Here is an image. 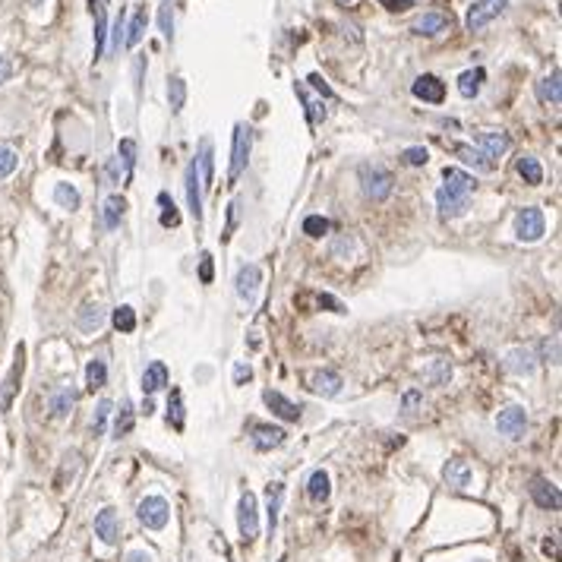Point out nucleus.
I'll return each instance as SVG.
<instances>
[{"instance_id":"nucleus-8","label":"nucleus","mask_w":562,"mask_h":562,"mask_svg":"<svg viewBox=\"0 0 562 562\" xmlns=\"http://www.w3.org/2000/svg\"><path fill=\"white\" fill-rule=\"evenodd\" d=\"M468 203H471L468 193H458V190H448V187L436 190V209H439L442 218H461L468 212Z\"/></svg>"},{"instance_id":"nucleus-28","label":"nucleus","mask_w":562,"mask_h":562,"mask_svg":"<svg viewBox=\"0 0 562 562\" xmlns=\"http://www.w3.org/2000/svg\"><path fill=\"white\" fill-rule=\"evenodd\" d=\"M483 79H487V73H483L481 66H474V70H465V73L458 76V92H461L465 98H477V95H481Z\"/></svg>"},{"instance_id":"nucleus-29","label":"nucleus","mask_w":562,"mask_h":562,"mask_svg":"<svg viewBox=\"0 0 562 562\" xmlns=\"http://www.w3.org/2000/svg\"><path fill=\"white\" fill-rule=\"evenodd\" d=\"M146 23H149V16H146V7H139L136 13H133V19H130V25L123 29V44L127 48H136L139 41H142V35H146Z\"/></svg>"},{"instance_id":"nucleus-35","label":"nucleus","mask_w":562,"mask_h":562,"mask_svg":"<svg viewBox=\"0 0 562 562\" xmlns=\"http://www.w3.org/2000/svg\"><path fill=\"white\" fill-rule=\"evenodd\" d=\"M76 322H79L82 332H95V329L105 322V310H101L98 303H86L79 310V319H76Z\"/></svg>"},{"instance_id":"nucleus-54","label":"nucleus","mask_w":562,"mask_h":562,"mask_svg":"<svg viewBox=\"0 0 562 562\" xmlns=\"http://www.w3.org/2000/svg\"><path fill=\"white\" fill-rule=\"evenodd\" d=\"M540 350H544L546 363H559V342H556V338H546V342L540 344Z\"/></svg>"},{"instance_id":"nucleus-7","label":"nucleus","mask_w":562,"mask_h":562,"mask_svg":"<svg viewBox=\"0 0 562 562\" xmlns=\"http://www.w3.org/2000/svg\"><path fill=\"white\" fill-rule=\"evenodd\" d=\"M505 7H509V0H477V3L468 10L465 25L471 29V32H481V29H487V25L493 23Z\"/></svg>"},{"instance_id":"nucleus-15","label":"nucleus","mask_w":562,"mask_h":562,"mask_svg":"<svg viewBox=\"0 0 562 562\" xmlns=\"http://www.w3.org/2000/svg\"><path fill=\"white\" fill-rule=\"evenodd\" d=\"M342 385H344V379L335 373V370H316V373L310 376V389L316 392V395H322V398L342 395Z\"/></svg>"},{"instance_id":"nucleus-24","label":"nucleus","mask_w":562,"mask_h":562,"mask_svg":"<svg viewBox=\"0 0 562 562\" xmlns=\"http://www.w3.org/2000/svg\"><path fill=\"white\" fill-rule=\"evenodd\" d=\"M164 385H168V367H164L162 360L149 363L146 373H142V395H155V392L164 389Z\"/></svg>"},{"instance_id":"nucleus-17","label":"nucleus","mask_w":562,"mask_h":562,"mask_svg":"<svg viewBox=\"0 0 562 562\" xmlns=\"http://www.w3.org/2000/svg\"><path fill=\"white\" fill-rule=\"evenodd\" d=\"M95 537L101 544H117L120 537V524H117V512L114 509H101L95 515Z\"/></svg>"},{"instance_id":"nucleus-31","label":"nucleus","mask_w":562,"mask_h":562,"mask_svg":"<svg viewBox=\"0 0 562 562\" xmlns=\"http://www.w3.org/2000/svg\"><path fill=\"white\" fill-rule=\"evenodd\" d=\"M123 212H127V199H123V196H111V199L105 203V228L107 231L120 228Z\"/></svg>"},{"instance_id":"nucleus-13","label":"nucleus","mask_w":562,"mask_h":562,"mask_svg":"<svg viewBox=\"0 0 562 562\" xmlns=\"http://www.w3.org/2000/svg\"><path fill=\"white\" fill-rule=\"evenodd\" d=\"M509 146H512V139L505 136L502 130H483V133H477V149H481L489 162H493V158H502L505 152H509Z\"/></svg>"},{"instance_id":"nucleus-46","label":"nucleus","mask_w":562,"mask_h":562,"mask_svg":"<svg viewBox=\"0 0 562 562\" xmlns=\"http://www.w3.org/2000/svg\"><path fill=\"white\" fill-rule=\"evenodd\" d=\"M16 164H19L16 152H13L10 146H0V180H7L10 174L16 171Z\"/></svg>"},{"instance_id":"nucleus-36","label":"nucleus","mask_w":562,"mask_h":562,"mask_svg":"<svg viewBox=\"0 0 562 562\" xmlns=\"http://www.w3.org/2000/svg\"><path fill=\"white\" fill-rule=\"evenodd\" d=\"M133 424H136V417H133V405H130V401H123L120 411H117V417H114V439L130 436V433H133Z\"/></svg>"},{"instance_id":"nucleus-20","label":"nucleus","mask_w":562,"mask_h":562,"mask_svg":"<svg viewBox=\"0 0 562 562\" xmlns=\"http://www.w3.org/2000/svg\"><path fill=\"white\" fill-rule=\"evenodd\" d=\"M92 19H95V60L105 54V38H107V10L105 0H89Z\"/></svg>"},{"instance_id":"nucleus-55","label":"nucleus","mask_w":562,"mask_h":562,"mask_svg":"<svg viewBox=\"0 0 562 562\" xmlns=\"http://www.w3.org/2000/svg\"><path fill=\"white\" fill-rule=\"evenodd\" d=\"M307 82H313V89H316L319 95H326V98H335V92L329 89L326 82H322V76H319V73H313V76H310V79H307Z\"/></svg>"},{"instance_id":"nucleus-62","label":"nucleus","mask_w":562,"mask_h":562,"mask_svg":"<svg viewBox=\"0 0 562 562\" xmlns=\"http://www.w3.org/2000/svg\"><path fill=\"white\" fill-rule=\"evenodd\" d=\"M338 7H357V0H335Z\"/></svg>"},{"instance_id":"nucleus-57","label":"nucleus","mask_w":562,"mask_h":562,"mask_svg":"<svg viewBox=\"0 0 562 562\" xmlns=\"http://www.w3.org/2000/svg\"><path fill=\"white\" fill-rule=\"evenodd\" d=\"M127 562H155V559H152V553H146V550H130V553H127Z\"/></svg>"},{"instance_id":"nucleus-30","label":"nucleus","mask_w":562,"mask_h":562,"mask_svg":"<svg viewBox=\"0 0 562 562\" xmlns=\"http://www.w3.org/2000/svg\"><path fill=\"white\" fill-rule=\"evenodd\" d=\"M329 474L319 468V471H313L310 474V481H307V493H310V499L313 502H326L329 496H332V487H329Z\"/></svg>"},{"instance_id":"nucleus-60","label":"nucleus","mask_w":562,"mask_h":562,"mask_svg":"<svg viewBox=\"0 0 562 562\" xmlns=\"http://www.w3.org/2000/svg\"><path fill=\"white\" fill-rule=\"evenodd\" d=\"M250 376H253V370H250V367L237 363V370H234V379H237V383H244V379H250Z\"/></svg>"},{"instance_id":"nucleus-27","label":"nucleus","mask_w":562,"mask_h":562,"mask_svg":"<svg viewBox=\"0 0 562 562\" xmlns=\"http://www.w3.org/2000/svg\"><path fill=\"white\" fill-rule=\"evenodd\" d=\"M559 79H562V73H559V70H553V73L546 76V79L537 82L540 101H546V105H559V101H562V86H559Z\"/></svg>"},{"instance_id":"nucleus-23","label":"nucleus","mask_w":562,"mask_h":562,"mask_svg":"<svg viewBox=\"0 0 562 562\" xmlns=\"http://www.w3.org/2000/svg\"><path fill=\"white\" fill-rule=\"evenodd\" d=\"M285 502V483H269L266 487V515H269V534H275L278 528V512Z\"/></svg>"},{"instance_id":"nucleus-21","label":"nucleus","mask_w":562,"mask_h":562,"mask_svg":"<svg viewBox=\"0 0 562 562\" xmlns=\"http://www.w3.org/2000/svg\"><path fill=\"white\" fill-rule=\"evenodd\" d=\"M442 477H446V483L452 489H468V483H471V468H468V461H461V458H452V461L442 468Z\"/></svg>"},{"instance_id":"nucleus-9","label":"nucleus","mask_w":562,"mask_h":562,"mask_svg":"<svg viewBox=\"0 0 562 562\" xmlns=\"http://www.w3.org/2000/svg\"><path fill=\"white\" fill-rule=\"evenodd\" d=\"M183 187H187L190 215L196 218V225H203V190H199V171H196V158L187 164V171H183Z\"/></svg>"},{"instance_id":"nucleus-52","label":"nucleus","mask_w":562,"mask_h":562,"mask_svg":"<svg viewBox=\"0 0 562 562\" xmlns=\"http://www.w3.org/2000/svg\"><path fill=\"white\" fill-rule=\"evenodd\" d=\"M237 221H240V203H237V199H234V203L228 205V228H225V234H221V240H225V244H228V240H231V234H234Z\"/></svg>"},{"instance_id":"nucleus-16","label":"nucleus","mask_w":562,"mask_h":562,"mask_svg":"<svg viewBox=\"0 0 562 562\" xmlns=\"http://www.w3.org/2000/svg\"><path fill=\"white\" fill-rule=\"evenodd\" d=\"M234 285H237V297H244L246 303L256 297V291H259V285H262V272H259V266H244V269L237 272V278H234Z\"/></svg>"},{"instance_id":"nucleus-42","label":"nucleus","mask_w":562,"mask_h":562,"mask_svg":"<svg viewBox=\"0 0 562 562\" xmlns=\"http://www.w3.org/2000/svg\"><path fill=\"white\" fill-rule=\"evenodd\" d=\"M86 383H89V389H101V385L107 383V367H105V360H92L89 367H86Z\"/></svg>"},{"instance_id":"nucleus-2","label":"nucleus","mask_w":562,"mask_h":562,"mask_svg":"<svg viewBox=\"0 0 562 562\" xmlns=\"http://www.w3.org/2000/svg\"><path fill=\"white\" fill-rule=\"evenodd\" d=\"M250 146H253V133L246 123H237L234 127V142H231V168H228V180L237 183V177L244 174L246 162H250Z\"/></svg>"},{"instance_id":"nucleus-37","label":"nucleus","mask_w":562,"mask_h":562,"mask_svg":"<svg viewBox=\"0 0 562 562\" xmlns=\"http://www.w3.org/2000/svg\"><path fill=\"white\" fill-rule=\"evenodd\" d=\"M54 203H58L60 209H70V212H73V209H79V203H82L79 190H76L73 183H58V187H54Z\"/></svg>"},{"instance_id":"nucleus-18","label":"nucleus","mask_w":562,"mask_h":562,"mask_svg":"<svg viewBox=\"0 0 562 562\" xmlns=\"http://www.w3.org/2000/svg\"><path fill=\"white\" fill-rule=\"evenodd\" d=\"M288 433L281 426H269V424H256L253 426V446L259 448V452H269V448H278L285 442Z\"/></svg>"},{"instance_id":"nucleus-4","label":"nucleus","mask_w":562,"mask_h":562,"mask_svg":"<svg viewBox=\"0 0 562 562\" xmlns=\"http://www.w3.org/2000/svg\"><path fill=\"white\" fill-rule=\"evenodd\" d=\"M237 528H240V537L246 544L259 537V509H256V496L253 493H244L240 496V505H237Z\"/></svg>"},{"instance_id":"nucleus-26","label":"nucleus","mask_w":562,"mask_h":562,"mask_svg":"<svg viewBox=\"0 0 562 562\" xmlns=\"http://www.w3.org/2000/svg\"><path fill=\"white\" fill-rule=\"evenodd\" d=\"M442 180H446L442 187L458 190V193H468V196H471L474 187H477V180H474L471 174H465L461 168H446V171H442Z\"/></svg>"},{"instance_id":"nucleus-59","label":"nucleus","mask_w":562,"mask_h":562,"mask_svg":"<svg viewBox=\"0 0 562 562\" xmlns=\"http://www.w3.org/2000/svg\"><path fill=\"white\" fill-rule=\"evenodd\" d=\"M123 13H120V19H117V25H114V41H111V48H120L123 44Z\"/></svg>"},{"instance_id":"nucleus-56","label":"nucleus","mask_w":562,"mask_h":562,"mask_svg":"<svg viewBox=\"0 0 562 562\" xmlns=\"http://www.w3.org/2000/svg\"><path fill=\"white\" fill-rule=\"evenodd\" d=\"M319 307H329L332 313H344V307L338 301H335L332 294H319Z\"/></svg>"},{"instance_id":"nucleus-58","label":"nucleus","mask_w":562,"mask_h":562,"mask_svg":"<svg viewBox=\"0 0 562 562\" xmlns=\"http://www.w3.org/2000/svg\"><path fill=\"white\" fill-rule=\"evenodd\" d=\"M385 10H407L411 7V0H379Z\"/></svg>"},{"instance_id":"nucleus-43","label":"nucleus","mask_w":562,"mask_h":562,"mask_svg":"<svg viewBox=\"0 0 562 562\" xmlns=\"http://www.w3.org/2000/svg\"><path fill=\"white\" fill-rule=\"evenodd\" d=\"M168 420L174 424V430H183V395H180V389H174L168 398Z\"/></svg>"},{"instance_id":"nucleus-50","label":"nucleus","mask_w":562,"mask_h":562,"mask_svg":"<svg viewBox=\"0 0 562 562\" xmlns=\"http://www.w3.org/2000/svg\"><path fill=\"white\" fill-rule=\"evenodd\" d=\"M405 162L411 164V168H424V164L430 162V152H426L424 146H411V149H405Z\"/></svg>"},{"instance_id":"nucleus-33","label":"nucleus","mask_w":562,"mask_h":562,"mask_svg":"<svg viewBox=\"0 0 562 562\" xmlns=\"http://www.w3.org/2000/svg\"><path fill=\"white\" fill-rule=\"evenodd\" d=\"M455 152H458V158H461V162L471 164V168H477V171H483V174L493 171V162H489V158L483 155L481 149H474V146H458Z\"/></svg>"},{"instance_id":"nucleus-5","label":"nucleus","mask_w":562,"mask_h":562,"mask_svg":"<svg viewBox=\"0 0 562 562\" xmlns=\"http://www.w3.org/2000/svg\"><path fill=\"white\" fill-rule=\"evenodd\" d=\"M496 430L502 433L505 439H512V442L522 439L524 430H528V414H524V407H518V405L502 407V411H499V417H496Z\"/></svg>"},{"instance_id":"nucleus-45","label":"nucleus","mask_w":562,"mask_h":562,"mask_svg":"<svg viewBox=\"0 0 562 562\" xmlns=\"http://www.w3.org/2000/svg\"><path fill=\"white\" fill-rule=\"evenodd\" d=\"M114 326H117V332H133L136 329V313H133V307H117L114 310Z\"/></svg>"},{"instance_id":"nucleus-22","label":"nucleus","mask_w":562,"mask_h":562,"mask_svg":"<svg viewBox=\"0 0 562 562\" xmlns=\"http://www.w3.org/2000/svg\"><path fill=\"white\" fill-rule=\"evenodd\" d=\"M212 139H203L199 142V158H196V171H199V183L203 187H212L215 177V162H212Z\"/></svg>"},{"instance_id":"nucleus-61","label":"nucleus","mask_w":562,"mask_h":562,"mask_svg":"<svg viewBox=\"0 0 562 562\" xmlns=\"http://www.w3.org/2000/svg\"><path fill=\"white\" fill-rule=\"evenodd\" d=\"M7 79H10V60L0 54V86H3Z\"/></svg>"},{"instance_id":"nucleus-19","label":"nucleus","mask_w":562,"mask_h":562,"mask_svg":"<svg viewBox=\"0 0 562 562\" xmlns=\"http://www.w3.org/2000/svg\"><path fill=\"white\" fill-rule=\"evenodd\" d=\"M531 496H534V502H537L540 509H559V502H562L559 489L546 481V477H534V481H531Z\"/></svg>"},{"instance_id":"nucleus-40","label":"nucleus","mask_w":562,"mask_h":562,"mask_svg":"<svg viewBox=\"0 0 562 562\" xmlns=\"http://www.w3.org/2000/svg\"><path fill=\"white\" fill-rule=\"evenodd\" d=\"M168 101H171L174 114H180V111H183V101H187V82L180 79V76H174L171 86H168Z\"/></svg>"},{"instance_id":"nucleus-14","label":"nucleus","mask_w":562,"mask_h":562,"mask_svg":"<svg viewBox=\"0 0 562 562\" xmlns=\"http://www.w3.org/2000/svg\"><path fill=\"white\" fill-rule=\"evenodd\" d=\"M505 370L515 376H531L537 370V354L531 348H512L505 354Z\"/></svg>"},{"instance_id":"nucleus-10","label":"nucleus","mask_w":562,"mask_h":562,"mask_svg":"<svg viewBox=\"0 0 562 562\" xmlns=\"http://www.w3.org/2000/svg\"><path fill=\"white\" fill-rule=\"evenodd\" d=\"M25 348L19 344L16 348V363H13V370L7 373V379H3V385H0V411H10V405H13V395H16L19 389V379H23V367H25Z\"/></svg>"},{"instance_id":"nucleus-44","label":"nucleus","mask_w":562,"mask_h":562,"mask_svg":"<svg viewBox=\"0 0 562 562\" xmlns=\"http://www.w3.org/2000/svg\"><path fill=\"white\" fill-rule=\"evenodd\" d=\"M158 25H162V35L168 41L174 38V3L171 0H162V7H158Z\"/></svg>"},{"instance_id":"nucleus-41","label":"nucleus","mask_w":562,"mask_h":562,"mask_svg":"<svg viewBox=\"0 0 562 562\" xmlns=\"http://www.w3.org/2000/svg\"><path fill=\"white\" fill-rule=\"evenodd\" d=\"M158 205H162V225H164V228H177V225H180V212H177V205H174L171 196L158 193Z\"/></svg>"},{"instance_id":"nucleus-47","label":"nucleus","mask_w":562,"mask_h":562,"mask_svg":"<svg viewBox=\"0 0 562 562\" xmlns=\"http://www.w3.org/2000/svg\"><path fill=\"white\" fill-rule=\"evenodd\" d=\"M107 414H111V401L101 398V401H98V407H95V417H92V433H95V436H101V433H105Z\"/></svg>"},{"instance_id":"nucleus-49","label":"nucleus","mask_w":562,"mask_h":562,"mask_svg":"<svg viewBox=\"0 0 562 562\" xmlns=\"http://www.w3.org/2000/svg\"><path fill=\"white\" fill-rule=\"evenodd\" d=\"M329 231V221L322 215H310V218H303V234L310 237H322Z\"/></svg>"},{"instance_id":"nucleus-11","label":"nucleus","mask_w":562,"mask_h":562,"mask_svg":"<svg viewBox=\"0 0 562 562\" xmlns=\"http://www.w3.org/2000/svg\"><path fill=\"white\" fill-rule=\"evenodd\" d=\"M262 401L269 405V411L275 417H281V420H288V424H297L301 420V411L303 407L301 405H294V401H288L281 392H272V389H266L262 392Z\"/></svg>"},{"instance_id":"nucleus-34","label":"nucleus","mask_w":562,"mask_h":562,"mask_svg":"<svg viewBox=\"0 0 562 562\" xmlns=\"http://www.w3.org/2000/svg\"><path fill=\"white\" fill-rule=\"evenodd\" d=\"M73 405H76V392L73 389H60L54 398H51V417H58V420H64L70 411H73Z\"/></svg>"},{"instance_id":"nucleus-32","label":"nucleus","mask_w":562,"mask_h":562,"mask_svg":"<svg viewBox=\"0 0 562 562\" xmlns=\"http://www.w3.org/2000/svg\"><path fill=\"white\" fill-rule=\"evenodd\" d=\"M518 174H522L524 183H531V187L544 183V168H540V162L534 155H522V158H518Z\"/></svg>"},{"instance_id":"nucleus-39","label":"nucleus","mask_w":562,"mask_h":562,"mask_svg":"<svg viewBox=\"0 0 562 562\" xmlns=\"http://www.w3.org/2000/svg\"><path fill=\"white\" fill-rule=\"evenodd\" d=\"M426 383H430V385H446L448 383V379H452V363H448V360H433V363H430V370H426Z\"/></svg>"},{"instance_id":"nucleus-38","label":"nucleus","mask_w":562,"mask_h":562,"mask_svg":"<svg viewBox=\"0 0 562 562\" xmlns=\"http://www.w3.org/2000/svg\"><path fill=\"white\" fill-rule=\"evenodd\" d=\"M297 95H301L303 107H307V117H310V127H316L319 120H326V107H322V101H313L310 92L303 89V82H297Z\"/></svg>"},{"instance_id":"nucleus-25","label":"nucleus","mask_w":562,"mask_h":562,"mask_svg":"<svg viewBox=\"0 0 562 562\" xmlns=\"http://www.w3.org/2000/svg\"><path fill=\"white\" fill-rule=\"evenodd\" d=\"M448 25H452V19L442 16V13H424V16L414 23V35H426V38H433V35L446 32Z\"/></svg>"},{"instance_id":"nucleus-6","label":"nucleus","mask_w":562,"mask_h":562,"mask_svg":"<svg viewBox=\"0 0 562 562\" xmlns=\"http://www.w3.org/2000/svg\"><path fill=\"white\" fill-rule=\"evenodd\" d=\"M136 512H139V522L146 524L149 531H162L164 524H168V518H171L168 499H162V496H146L139 502Z\"/></svg>"},{"instance_id":"nucleus-48","label":"nucleus","mask_w":562,"mask_h":562,"mask_svg":"<svg viewBox=\"0 0 562 562\" xmlns=\"http://www.w3.org/2000/svg\"><path fill=\"white\" fill-rule=\"evenodd\" d=\"M120 158H123V168H127V180H130L133 164H136V142L133 139H120Z\"/></svg>"},{"instance_id":"nucleus-1","label":"nucleus","mask_w":562,"mask_h":562,"mask_svg":"<svg viewBox=\"0 0 562 562\" xmlns=\"http://www.w3.org/2000/svg\"><path fill=\"white\" fill-rule=\"evenodd\" d=\"M544 234H546L544 209L531 205V209H522V212L515 215V237H518L522 244H537Z\"/></svg>"},{"instance_id":"nucleus-12","label":"nucleus","mask_w":562,"mask_h":562,"mask_svg":"<svg viewBox=\"0 0 562 562\" xmlns=\"http://www.w3.org/2000/svg\"><path fill=\"white\" fill-rule=\"evenodd\" d=\"M411 92H414V98L430 101V105H442V98H446V86L439 82V76H433V73L417 76L414 86H411Z\"/></svg>"},{"instance_id":"nucleus-3","label":"nucleus","mask_w":562,"mask_h":562,"mask_svg":"<svg viewBox=\"0 0 562 562\" xmlns=\"http://www.w3.org/2000/svg\"><path fill=\"white\" fill-rule=\"evenodd\" d=\"M360 183H363V193L373 199V203H383V199H389L392 193V174L385 171V168H379V164H363L360 168Z\"/></svg>"},{"instance_id":"nucleus-51","label":"nucleus","mask_w":562,"mask_h":562,"mask_svg":"<svg viewBox=\"0 0 562 562\" xmlns=\"http://www.w3.org/2000/svg\"><path fill=\"white\" fill-rule=\"evenodd\" d=\"M212 278H215L212 253H203V256H199V281H203V285H212Z\"/></svg>"},{"instance_id":"nucleus-53","label":"nucleus","mask_w":562,"mask_h":562,"mask_svg":"<svg viewBox=\"0 0 562 562\" xmlns=\"http://www.w3.org/2000/svg\"><path fill=\"white\" fill-rule=\"evenodd\" d=\"M417 405H420V392H417V389H407V392H405V401H401V411H405V417H414V414H417Z\"/></svg>"}]
</instances>
